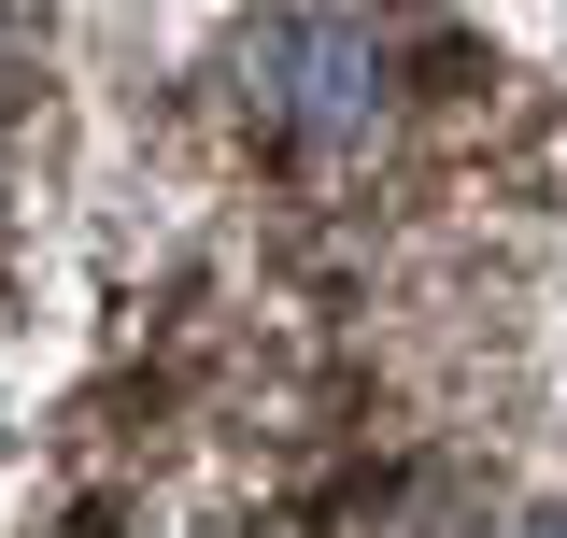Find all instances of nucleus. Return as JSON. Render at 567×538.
<instances>
[{
  "mask_svg": "<svg viewBox=\"0 0 567 538\" xmlns=\"http://www.w3.org/2000/svg\"><path fill=\"white\" fill-rule=\"evenodd\" d=\"M256 100L298 142H369L383 128V43L354 14H284L270 43H256Z\"/></svg>",
  "mask_w": 567,
  "mask_h": 538,
  "instance_id": "nucleus-1",
  "label": "nucleus"
},
{
  "mask_svg": "<svg viewBox=\"0 0 567 538\" xmlns=\"http://www.w3.org/2000/svg\"><path fill=\"white\" fill-rule=\"evenodd\" d=\"M525 14H539V43H567V0H525Z\"/></svg>",
  "mask_w": 567,
  "mask_h": 538,
  "instance_id": "nucleus-2",
  "label": "nucleus"
},
{
  "mask_svg": "<svg viewBox=\"0 0 567 538\" xmlns=\"http://www.w3.org/2000/svg\"><path fill=\"white\" fill-rule=\"evenodd\" d=\"M525 538H567V510H539V525H525Z\"/></svg>",
  "mask_w": 567,
  "mask_h": 538,
  "instance_id": "nucleus-3",
  "label": "nucleus"
}]
</instances>
